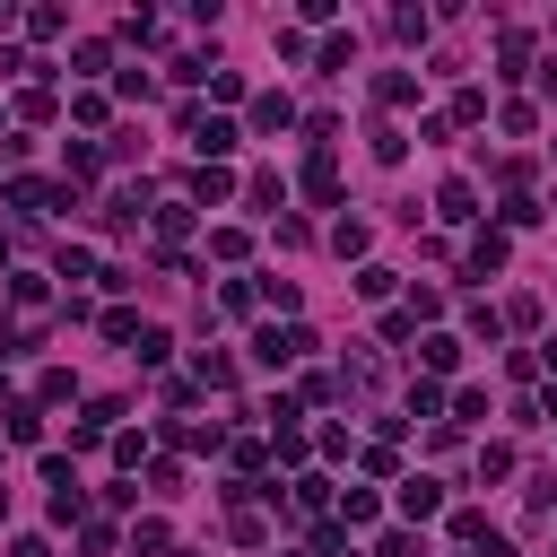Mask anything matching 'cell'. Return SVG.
Instances as JSON below:
<instances>
[{"mask_svg":"<svg viewBox=\"0 0 557 557\" xmlns=\"http://www.w3.org/2000/svg\"><path fill=\"white\" fill-rule=\"evenodd\" d=\"M313 348H322V339H313L305 322H287V331L261 322V331H252V357H261V366H296V357H313Z\"/></svg>","mask_w":557,"mask_h":557,"instance_id":"6da1fadb","label":"cell"},{"mask_svg":"<svg viewBox=\"0 0 557 557\" xmlns=\"http://www.w3.org/2000/svg\"><path fill=\"white\" fill-rule=\"evenodd\" d=\"M113 426H122V400H113V392H96V400L78 409V426H70V453H87V444H96V435H113Z\"/></svg>","mask_w":557,"mask_h":557,"instance_id":"7a4b0ae2","label":"cell"},{"mask_svg":"<svg viewBox=\"0 0 557 557\" xmlns=\"http://www.w3.org/2000/svg\"><path fill=\"white\" fill-rule=\"evenodd\" d=\"M392 505H400V522H435V513H444V487H435V479H400Z\"/></svg>","mask_w":557,"mask_h":557,"instance_id":"3957f363","label":"cell"},{"mask_svg":"<svg viewBox=\"0 0 557 557\" xmlns=\"http://www.w3.org/2000/svg\"><path fill=\"white\" fill-rule=\"evenodd\" d=\"M435 218H444V226H470V218H479V183H470V174H453V183L435 191Z\"/></svg>","mask_w":557,"mask_h":557,"instance_id":"277c9868","label":"cell"},{"mask_svg":"<svg viewBox=\"0 0 557 557\" xmlns=\"http://www.w3.org/2000/svg\"><path fill=\"white\" fill-rule=\"evenodd\" d=\"M296 183H305V200H339V157H331V148H313Z\"/></svg>","mask_w":557,"mask_h":557,"instance_id":"5b68a950","label":"cell"},{"mask_svg":"<svg viewBox=\"0 0 557 557\" xmlns=\"http://www.w3.org/2000/svg\"><path fill=\"white\" fill-rule=\"evenodd\" d=\"M505 252H513V244H505V235L487 226V235H470V252H461V270H470V278H496V270H505Z\"/></svg>","mask_w":557,"mask_h":557,"instance_id":"8992f818","label":"cell"},{"mask_svg":"<svg viewBox=\"0 0 557 557\" xmlns=\"http://www.w3.org/2000/svg\"><path fill=\"white\" fill-rule=\"evenodd\" d=\"M235 139H244V131H235V122H218V113H209V122L191 131V148H200V165H226V148H235Z\"/></svg>","mask_w":557,"mask_h":557,"instance_id":"52a82bcc","label":"cell"},{"mask_svg":"<svg viewBox=\"0 0 557 557\" xmlns=\"http://www.w3.org/2000/svg\"><path fill=\"white\" fill-rule=\"evenodd\" d=\"M218 200H235V174L226 165H191V209H218Z\"/></svg>","mask_w":557,"mask_h":557,"instance_id":"ba28073f","label":"cell"},{"mask_svg":"<svg viewBox=\"0 0 557 557\" xmlns=\"http://www.w3.org/2000/svg\"><path fill=\"white\" fill-rule=\"evenodd\" d=\"M418 366H426V383L453 374V366H461V339H453V331H426V339H418Z\"/></svg>","mask_w":557,"mask_h":557,"instance_id":"9c48e42d","label":"cell"},{"mask_svg":"<svg viewBox=\"0 0 557 557\" xmlns=\"http://www.w3.org/2000/svg\"><path fill=\"white\" fill-rule=\"evenodd\" d=\"M0 435H9V444H44V409H35V400H9V409H0Z\"/></svg>","mask_w":557,"mask_h":557,"instance_id":"30bf717a","label":"cell"},{"mask_svg":"<svg viewBox=\"0 0 557 557\" xmlns=\"http://www.w3.org/2000/svg\"><path fill=\"white\" fill-rule=\"evenodd\" d=\"M287 122H296V104H287L278 87H270V96H252V131H261V139H278Z\"/></svg>","mask_w":557,"mask_h":557,"instance_id":"8fae6325","label":"cell"},{"mask_svg":"<svg viewBox=\"0 0 557 557\" xmlns=\"http://www.w3.org/2000/svg\"><path fill=\"white\" fill-rule=\"evenodd\" d=\"M331 252H339V261H366V252H374V226H366V218H339V226H331Z\"/></svg>","mask_w":557,"mask_h":557,"instance_id":"7c38bea8","label":"cell"},{"mask_svg":"<svg viewBox=\"0 0 557 557\" xmlns=\"http://www.w3.org/2000/svg\"><path fill=\"white\" fill-rule=\"evenodd\" d=\"M331 505H339V531H366V522L383 513V505H374V487H339Z\"/></svg>","mask_w":557,"mask_h":557,"instance_id":"4fadbf2b","label":"cell"},{"mask_svg":"<svg viewBox=\"0 0 557 557\" xmlns=\"http://www.w3.org/2000/svg\"><path fill=\"white\" fill-rule=\"evenodd\" d=\"M496 70H505V78H522V70H531V35H522V26H505V35H496Z\"/></svg>","mask_w":557,"mask_h":557,"instance_id":"5bb4252c","label":"cell"},{"mask_svg":"<svg viewBox=\"0 0 557 557\" xmlns=\"http://www.w3.org/2000/svg\"><path fill=\"white\" fill-rule=\"evenodd\" d=\"M165 435H174L183 453H218V444H226V426H200V418H174Z\"/></svg>","mask_w":557,"mask_h":557,"instance_id":"9a60e30c","label":"cell"},{"mask_svg":"<svg viewBox=\"0 0 557 557\" xmlns=\"http://www.w3.org/2000/svg\"><path fill=\"white\" fill-rule=\"evenodd\" d=\"M374 104H392V113L418 104V78H409V70H383V78H374Z\"/></svg>","mask_w":557,"mask_h":557,"instance_id":"2e32d148","label":"cell"},{"mask_svg":"<svg viewBox=\"0 0 557 557\" xmlns=\"http://www.w3.org/2000/svg\"><path fill=\"white\" fill-rule=\"evenodd\" d=\"M96 165H104V148H87V139L61 148V174H70V183H96Z\"/></svg>","mask_w":557,"mask_h":557,"instance_id":"e0dca14e","label":"cell"},{"mask_svg":"<svg viewBox=\"0 0 557 557\" xmlns=\"http://www.w3.org/2000/svg\"><path fill=\"white\" fill-rule=\"evenodd\" d=\"M148 226H157L165 244H183V235H191V200H165V209H148Z\"/></svg>","mask_w":557,"mask_h":557,"instance_id":"ac0fdd59","label":"cell"},{"mask_svg":"<svg viewBox=\"0 0 557 557\" xmlns=\"http://www.w3.org/2000/svg\"><path fill=\"white\" fill-rule=\"evenodd\" d=\"M61 26H70V9H61V0H44V9H26V35H35V44H52Z\"/></svg>","mask_w":557,"mask_h":557,"instance_id":"d6986e66","label":"cell"},{"mask_svg":"<svg viewBox=\"0 0 557 557\" xmlns=\"http://www.w3.org/2000/svg\"><path fill=\"white\" fill-rule=\"evenodd\" d=\"M366 148H374V165H400V157H409V131H392V122H374V139H366Z\"/></svg>","mask_w":557,"mask_h":557,"instance_id":"ffe728a7","label":"cell"},{"mask_svg":"<svg viewBox=\"0 0 557 557\" xmlns=\"http://www.w3.org/2000/svg\"><path fill=\"white\" fill-rule=\"evenodd\" d=\"M9 305H17V313H44V305H52V287L26 270V278H9Z\"/></svg>","mask_w":557,"mask_h":557,"instance_id":"44dd1931","label":"cell"},{"mask_svg":"<svg viewBox=\"0 0 557 557\" xmlns=\"http://www.w3.org/2000/svg\"><path fill=\"white\" fill-rule=\"evenodd\" d=\"M131 357H139V366H165V357H174V339H165L157 322H139V339H131Z\"/></svg>","mask_w":557,"mask_h":557,"instance_id":"7402d4cb","label":"cell"},{"mask_svg":"<svg viewBox=\"0 0 557 557\" xmlns=\"http://www.w3.org/2000/svg\"><path fill=\"white\" fill-rule=\"evenodd\" d=\"M392 35H400V44H426L435 17H426V9H392Z\"/></svg>","mask_w":557,"mask_h":557,"instance_id":"603a6c76","label":"cell"},{"mask_svg":"<svg viewBox=\"0 0 557 557\" xmlns=\"http://www.w3.org/2000/svg\"><path fill=\"white\" fill-rule=\"evenodd\" d=\"M52 113H61L52 87H26V96H17V122H52Z\"/></svg>","mask_w":557,"mask_h":557,"instance_id":"cb8c5ba5","label":"cell"},{"mask_svg":"<svg viewBox=\"0 0 557 557\" xmlns=\"http://www.w3.org/2000/svg\"><path fill=\"white\" fill-rule=\"evenodd\" d=\"M496 218H505V226H540V218H548V209H540V200H531V191H505V209H496Z\"/></svg>","mask_w":557,"mask_h":557,"instance_id":"d4e9b609","label":"cell"},{"mask_svg":"<svg viewBox=\"0 0 557 557\" xmlns=\"http://www.w3.org/2000/svg\"><path fill=\"white\" fill-rule=\"evenodd\" d=\"M209 252H218V261H244L252 235H244V226H209Z\"/></svg>","mask_w":557,"mask_h":557,"instance_id":"484cf974","label":"cell"},{"mask_svg":"<svg viewBox=\"0 0 557 557\" xmlns=\"http://www.w3.org/2000/svg\"><path fill=\"white\" fill-rule=\"evenodd\" d=\"M200 383H209V392H235V357H218V348H200Z\"/></svg>","mask_w":557,"mask_h":557,"instance_id":"4316f807","label":"cell"},{"mask_svg":"<svg viewBox=\"0 0 557 557\" xmlns=\"http://www.w3.org/2000/svg\"><path fill=\"white\" fill-rule=\"evenodd\" d=\"M409 418H444V383L418 374V383H409Z\"/></svg>","mask_w":557,"mask_h":557,"instance_id":"83f0119b","label":"cell"},{"mask_svg":"<svg viewBox=\"0 0 557 557\" xmlns=\"http://www.w3.org/2000/svg\"><path fill=\"white\" fill-rule=\"evenodd\" d=\"M444 409H453V418H444V426H461V418H487V392H479V383H461V392H453V400H444Z\"/></svg>","mask_w":557,"mask_h":557,"instance_id":"f1b7e54d","label":"cell"},{"mask_svg":"<svg viewBox=\"0 0 557 557\" xmlns=\"http://www.w3.org/2000/svg\"><path fill=\"white\" fill-rule=\"evenodd\" d=\"M287 505H305V513H322V505H331V479H313V470H305V479L287 487Z\"/></svg>","mask_w":557,"mask_h":557,"instance_id":"f546056e","label":"cell"},{"mask_svg":"<svg viewBox=\"0 0 557 557\" xmlns=\"http://www.w3.org/2000/svg\"><path fill=\"white\" fill-rule=\"evenodd\" d=\"M113 87H122V104H148V96H157V78H148V70H113Z\"/></svg>","mask_w":557,"mask_h":557,"instance_id":"4dcf8cb0","label":"cell"},{"mask_svg":"<svg viewBox=\"0 0 557 557\" xmlns=\"http://www.w3.org/2000/svg\"><path fill=\"white\" fill-rule=\"evenodd\" d=\"M244 200H252V209H278V200H287V183H278V174H252V183H244Z\"/></svg>","mask_w":557,"mask_h":557,"instance_id":"1f68e13d","label":"cell"},{"mask_svg":"<svg viewBox=\"0 0 557 557\" xmlns=\"http://www.w3.org/2000/svg\"><path fill=\"white\" fill-rule=\"evenodd\" d=\"M252 296H261V305H278V313H296V278H278V270H270Z\"/></svg>","mask_w":557,"mask_h":557,"instance_id":"d6a6232c","label":"cell"},{"mask_svg":"<svg viewBox=\"0 0 557 557\" xmlns=\"http://www.w3.org/2000/svg\"><path fill=\"white\" fill-rule=\"evenodd\" d=\"M400 313H409V322H435V313H444V287H409V305H400Z\"/></svg>","mask_w":557,"mask_h":557,"instance_id":"836d02e7","label":"cell"},{"mask_svg":"<svg viewBox=\"0 0 557 557\" xmlns=\"http://www.w3.org/2000/svg\"><path fill=\"white\" fill-rule=\"evenodd\" d=\"M470 339H487V348H496V339H505V313H496V305H470Z\"/></svg>","mask_w":557,"mask_h":557,"instance_id":"e575fe53","label":"cell"},{"mask_svg":"<svg viewBox=\"0 0 557 557\" xmlns=\"http://www.w3.org/2000/svg\"><path fill=\"white\" fill-rule=\"evenodd\" d=\"M96 322H104V339H122V348L139 339V313H131V305H113V313H96Z\"/></svg>","mask_w":557,"mask_h":557,"instance_id":"d590c367","label":"cell"},{"mask_svg":"<svg viewBox=\"0 0 557 557\" xmlns=\"http://www.w3.org/2000/svg\"><path fill=\"white\" fill-rule=\"evenodd\" d=\"M44 400H70V366H44V374H35V409H44Z\"/></svg>","mask_w":557,"mask_h":557,"instance_id":"8d00e7d4","label":"cell"},{"mask_svg":"<svg viewBox=\"0 0 557 557\" xmlns=\"http://www.w3.org/2000/svg\"><path fill=\"white\" fill-rule=\"evenodd\" d=\"M113 461H122V470H139V461H148V435H131V426H113Z\"/></svg>","mask_w":557,"mask_h":557,"instance_id":"74e56055","label":"cell"},{"mask_svg":"<svg viewBox=\"0 0 557 557\" xmlns=\"http://www.w3.org/2000/svg\"><path fill=\"white\" fill-rule=\"evenodd\" d=\"M226 453H235V470H261V461H270V435H235Z\"/></svg>","mask_w":557,"mask_h":557,"instance_id":"f35d334b","label":"cell"},{"mask_svg":"<svg viewBox=\"0 0 557 557\" xmlns=\"http://www.w3.org/2000/svg\"><path fill=\"white\" fill-rule=\"evenodd\" d=\"M148 496H183V461H148Z\"/></svg>","mask_w":557,"mask_h":557,"instance_id":"ab89813d","label":"cell"},{"mask_svg":"<svg viewBox=\"0 0 557 557\" xmlns=\"http://www.w3.org/2000/svg\"><path fill=\"white\" fill-rule=\"evenodd\" d=\"M131 548H148V557H165V548H174V531H165V522H157V513H148V522H139V531H131Z\"/></svg>","mask_w":557,"mask_h":557,"instance_id":"60d3db41","label":"cell"},{"mask_svg":"<svg viewBox=\"0 0 557 557\" xmlns=\"http://www.w3.org/2000/svg\"><path fill=\"white\" fill-rule=\"evenodd\" d=\"M496 122H505V131H513V139H522V131H540V113H531V104H522V96H513V104H496Z\"/></svg>","mask_w":557,"mask_h":557,"instance_id":"b9f144b4","label":"cell"},{"mask_svg":"<svg viewBox=\"0 0 557 557\" xmlns=\"http://www.w3.org/2000/svg\"><path fill=\"white\" fill-rule=\"evenodd\" d=\"M392 278H400V270H383V261H366V270H357V296H392Z\"/></svg>","mask_w":557,"mask_h":557,"instance_id":"7bdbcfd3","label":"cell"},{"mask_svg":"<svg viewBox=\"0 0 557 557\" xmlns=\"http://www.w3.org/2000/svg\"><path fill=\"white\" fill-rule=\"evenodd\" d=\"M505 331H540V296H513L505 305Z\"/></svg>","mask_w":557,"mask_h":557,"instance_id":"ee69618b","label":"cell"},{"mask_svg":"<svg viewBox=\"0 0 557 557\" xmlns=\"http://www.w3.org/2000/svg\"><path fill=\"white\" fill-rule=\"evenodd\" d=\"M35 470H44V487H78V470H70V453H44Z\"/></svg>","mask_w":557,"mask_h":557,"instance_id":"f6af8a7d","label":"cell"},{"mask_svg":"<svg viewBox=\"0 0 557 557\" xmlns=\"http://www.w3.org/2000/svg\"><path fill=\"white\" fill-rule=\"evenodd\" d=\"M87 513V487H52V522H78Z\"/></svg>","mask_w":557,"mask_h":557,"instance_id":"bcb514c9","label":"cell"},{"mask_svg":"<svg viewBox=\"0 0 557 557\" xmlns=\"http://www.w3.org/2000/svg\"><path fill=\"white\" fill-rule=\"evenodd\" d=\"M374 557H418V531H383V540H374Z\"/></svg>","mask_w":557,"mask_h":557,"instance_id":"7dc6e473","label":"cell"},{"mask_svg":"<svg viewBox=\"0 0 557 557\" xmlns=\"http://www.w3.org/2000/svg\"><path fill=\"white\" fill-rule=\"evenodd\" d=\"M9 557H52V548H44L35 531H26V540H9Z\"/></svg>","mask_w":557,"mask_h":557,"instance_id":"c3c4849f","label":"cell"},{"mask_svg":"<svg viewBox=\"0 0 557 557\" xmlns=\"http://www.w3.org/2000/svg\"><path fill=\"white\" fill-rule=\"evenodd\" d=\"M540 96H548V104H557V61H540Z\"/></svg>","mask_w":557,"mask_h":557,"instance_id":"681fc988","label":"cell"},{"mask_svg":"<svg viewBox=\"0 0 557 557\" xmlns=\"http://www.w3.org/2000/svg\"><path fill=\"white\" fill-rule=\"evenodd\" d=\"M531 366H548V374H557V331H548V339H540V357H531Z\"/></svg>","mask_w":557,"mask_h":557,"instance_id":"f907efd6","label":"cell"},{"mask_svg":"<svg viewBox=\"0 0 557 557\" xmlns=\"http://www.w3.org/2000/svg\"><path fill=\"white\" fill-rule=\"evenodd\" d=\"M470 557H513V548H505V540H496V531H487V540H479V548H470Z\"/></svg>","mask_w":557,"mask_h":557,"instance_id":"816d5d0a","label":"cell"},{"mask_svg":"<svg viewBox=\"0 0 557 557\" xmlns=\"http://www.w3.org/2000/svg\"><path fill=\"white\" fill-rule=\"evenodd\" d=\"M540 418H557V392H548V400H540Z\"/></svg>","mask_w":557,"mask_h":557,"instance_id":"f5cc1de1","label":"cell"},{"mask_svg":"<svg viewBox=\"0 0 557 557\" xmlns=\"http://www.w3.org/2000/svg\"><path fill=\"white\" fill-rule=\"evenodd\" d=\"M0 513H9V487H0Z\"/></svg>","mask_w":557,"mask_h":557,"instance_id":"db71d44e","label":"cell"},{"mask_svg":"<svg viewBox=\"0 0 557 557\" xmlns=\"http://www.w3.org/2000/svg\"><path fill=\"white\" fill-rule=\"evenodd\" d=\"M339 557H357V548H339Z\"/></svg>","mask_w":557,"mask_h":557,"instance_id":"11a10c76","label":"cell"},{"mask_svg":"<svg viewBox=\"0 0 557 557\" xmlns=\"http://www.w3.org/2000/svg\"><path fill=\"white\" fill-rule=\"evenodd\" d=\"M0 392H9V383H0Z\"/></svg>","mask_w":557,"mask_h":557,"instance_id":"9f6ffc18","label":"cell"},{"mask_svg":"<svg viewBox=\"0 0 557 557\" xmlns=\"http://www.w3.org/2000/svg\"><path fill=\"white\" fill-rule=\"evenodd\" d=\"M0 122H9V113H0Z\"/></svg>","mask_w":557,"mask_h":557,"instance_id":"6f0895ef","label":"cell"},{"mask_svg":"<svg viewBox=\"0 0 557 557\" xmlns=\"http://www.w3.org/2000/svg\"><path fill=\"white\" fill-rule=\"evenodd\" d=\"M548 557H557V548H548Z\"/></svg>","mask_w":557,"mask_h":557,"instance_id":"680465c9","label":"cell"}]
</instances>
